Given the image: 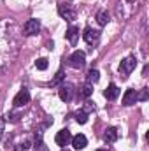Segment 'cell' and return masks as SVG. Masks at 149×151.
<instances>
[{
	"label": "cell",
	"mask_w": 149,
	"mask_h": 151,
	"mask_svg": "<svg viewBox=\"0 0 149 151\" xmlns=\"http://www.w3.org/2000/svg\"><path fill=\"white\" fill-rule=\"evenodd\" d=\"M135 67H137V58L135 56H126L119 65V74L123 77H126L128 74H132L135 70Z\"/></svg>",
	"instance_id": "1"
},
{
	"label": "cell",
	"mask_w": 149,
	"mask_h": 151,
	"mask_svg": "<svg viewBox=\"0 0 149 151\" xmlns=\"http://www.w3.org/2000/svg\"><path fill=\"white\" fill-rule=\"evenodd\" d=\"M58 14L63 19H67V21H74L75 16H77V11H75L74 5H70V4H60L58 5Z\"/></svg>",
	"instance_id": "2"
},
{
	"label": "cell",
	"mask_w": 149,
	"mask_h": 151,
	"mask_svg": "<svg viewBox=\"0 0 149 151\" xmlns=\"http://www.w3.org/2000/svg\"><path fill=\"white\" fill-rule=\"evenodd\" d=\"M84 62H86V55H84V51H74L72 55H70V58H69V65L72 67V69H82L84 67Z\"/></svg>",
	"instance_id": "3"
},
{
	"label": "cell",
	"mask_w": 149,
	"mask_h": 151,
	"mask_svg": "<svg viewBox=\"0 0 149 151\" xmlns=\"http://www.w3.org/2000/svg\"><path fill=\"white\" fill-rule=\"evenodd\" d=\"M28 102H30V93H28V90H27V88L19 90V91L16 93L14 100H12V104H14L16 107H23V106H27Z\"/></svg>",
	"instance_id": "4"
},
{
	"label": "cell",
	"mask_w": 149,
	"mask_h": 151,
	"mask_svg": "<svg viewBox=\"0 0 149 151\" xmlns=\"http://www.w3.org/2000/svg\"><path fill=\"white\" fill-rule=\"evenodd\" d=\"M39 30H40V23H39V19H35V18L28 19V21L23 25L25 35H35V34H39Z\"/></svg>",
	"instance_id": "5"
},
{
	"label": "cell",
	"mask_w": 149,
	"mask_h": 151,
	"mask_svg": "<svg viewBox=\"0 0 149 151\" xmlns=\"http://www.w3.org/2000/svg\"><path fill=\"white\" fill-rule=\"evenodd\" d=\"M58 95H60V99H62L63 102H69V100L72 99V95H74V86H72L70 83H63V84L60 86V90H58Z\"/></svg>",
	"instance_id": "6"
},
{
	"label": "cell",
	"mask_w": 149,
	"mask_h": 151,
	"mask_svg": "<svg viewBox=\"0 0 149 151\" xmlns=\"http://www.w3.org/2000/svg\"><path fill=\"white\" fill-rule=\"evenodd\" d=\"M82 39H84L86 44H97L98 39H100V32L88 27V28H84V32H82Z\"/></svg>",
	"instance_id": "7"
},
{
	"label": "cell",
	"mask_w": 149,
	"mask_h": 151,
	"mask_svg": "<svg viewBox=\"0 0 149 151\" xmlns=\"http://www.w3.org/2000/svg\"><path fill=\"white\" fill-rule=\"evenodd\" d=\"M70 139H72V135H70V132L67 130V128H63V130H60L58 134H56V137H54V141H56V144L58 146H69V142H70Z\"/></svg>",
	"instance_id": "8"
},
{
	"label": "cell",
	"mask_w": 149,
	"mask_h": 151,
	"mask_svg": "<svg viewBox=\"0 0 149 151\" xmlns=\"http://www.w3.org/2000/svg\"><path fill=\"white\" fill-rule=\"evenodd\" d=\"M70 142H72V146H74L75 150H84V148L88 146V139H86L84 134H77V135H74V137L70 139Z\"/></svg>",
	"instance_id": "9"
},
{
	"label": "cell",
	"mask_w": 149,
	"mask_h": 151,
	"mask_svg": "<svg viewBox=\"0 0 149 151\" xmlns=\"http://www.w3.org/2000/svg\"><path fill=\"white\" fill-rule=\"evenodd\" d=\"M135 102H137V90H133V88L126 90L123 95V106H133Z\"/></svg>",
	"instance_id": "10"
},
{
	"label": "cell",
	"mask_w": 149,
	"mask_h": 151,
	"mask_svg": "<svg viewBox=\"0 0 149 151\" xmlns=\"http://www.w3.org/2000/svg\"><path fill=\"white\" fill-rule=\"evenodd\" d=\"M67 40L72 44V46H75L77 44V39H79V28L77 27H74V25H70L69 28H67Z\"/></svg>",
	"instance_id": "11"
},
{
	"label": "cell",
	"mask_w": 149,
	"mask_h": 151,
	"mask_svg": "<svg viewBox=\"0 0 149 151\" xmlns=\"http://www.w3.org/2000/svg\"><path fill=\"white\" fill-rule=\"evenodd\" d=\"M117 95H119V88H117L114 83H111V84L107 86V90L104 91V97H105L107 100H116Z\"/></svg>",
	"instance_id": "12"
},
{
	"label": "cell",
	"mask_w": 149,
	"mask_h": 151,
	"mask_svg": "<svg viewBox=\"0 0 149 151\" xmlns=\"http://www.w3.org/2000/svg\"><path fill=\"white\" fill-rule=\"evenodd\" d=\"M104 141L109 142V144H112V142L117 141V130H116L114 127H111V128L105 130V134H104Z\"/></svg>",
	"instance_id": "13"
},
{
	"label": "cell",
	"mask_w": 149,
	"mask_h": 151,
	"mask_svg": "<svg viewBox=\"0 0 149 151\" xmlns=\"http://www.w3.org/2000/svg\"><path fill=\"white\" fill-rule=\"evenodd\" d=\"M97 21H98V25H100V27H105V25L111 21L109 12H107V11H98V12H97Z\"/></svg>",
	"instance_id": "14"
},
{
	"label": "cell",
	"mask_w": 149,
	"mask_h": 151,
	"mask_svg": "<svg viewBox=\"0 0 149 151\" xmlns=\"http://www.w3.org/2000/svg\"><path fill=\"white\" fill-rule=\"evenodd\" d=\"M91 93H93V84H91V83H86V84H82V88H81V95L88 99Z\"/></svg>",
	"instance_id": "15"
},
{
	"label": "cell",
	"mask_w": 149,
	"mask_h": 151,
	"mask_svg": "<svg viewBox=\"0 0 149 151\" xmlns=\"http://www.w3.org/2000/svg\"><path fill=\"white\" fill-rule=\"evenodd\" d=\"M98 79H100V72L91 69V70H90V74H88V83H91V84H93V83H97Z\"/></svg>",
	"instance_id": "16"
},
{
	"label": "cell",
	"mask_w": 149,
	"mask_h": 151,
	"mask_svg": "<svg viewBox=\"0 0 149 151\" xmlns=\"http://www.w3.org/2000/svg\"><path fill=\"white\" fill-rule=\"evenodd\" d=\"M75 121H77V123H81V125H84V123L88 121V113H84V111H79V113L75 114Z\"/></svg>",
	"instance_id": "17"
},
{
	"label": "cell",
	"mask_w": 149,
	"mask_h": 151,
	"mask_svg": "<svg viewBox=\"0 0 149 151\" xmlns=\"http://www.w3.org/2000/svg\"><path fill=\"white\" fill-rule=\"evenodd\" d=\"M35 67H37L39 70H46L47 69V60L46 58H39L37 62H35Z\"/></svg>",
	"instance_id": "18"
},
{
	"label": "cell",
	"mask_w": 149,
	"mask_h": 151,
	"mask_svg": "<svg viewBox=\"0 0 149 151\" xmlns=\"http://www.w3.org/2000/svg\"><path fill=\"white\" fill-rule=\"evenodd\" d=\"M148 99H149V93H148V90H146V88H144L140 93H137V102H139V100H140V102H146Z\"/></svg>",
	"instance_id": "19"
},
{
	"label": "cell",
	"mask_w": 149,
	"mask_h": 151,
	"mask_svg": "<svg viewBox=\"0 0 149 151\" xmlns=\"http://www.w3.org/2000/svg\"><path fill=\"white\" fill-rule=\"evenodd\" d=\"M34 151H49V148L42 141H39V142H35V146H34Z\"/></svg>",
	"instance_id": "20"
},
{
	"label": "cell",
	"mask_w": 149,
	"mask_h": 151,
	"mask_svg": "<svg viewBox=\"0 0 149 151\" xmlns=\"http://www.w3.org/2000/svg\"><path fill=\"white\" fill-rule=\"evenodd\" d=\"M7 119H9V121H12V123H16V121L19 119V114H18V113H11L9 116H7Z\"/></svg>",
	"instance_id": "21"
},
{
	"label": "cell",
	"mask_w": 149,
	"mask_h": 151,
	"mask_svg": "<svg viewBox=\"0 0 149 151\" xmlns=\"http://www.w3.org/2000/svg\"><path fill=\"white\" fill-rule=\"evenodd\" d=\"M62 77H63V74H62V72H58V74H56V77L53 79V84H56V83H58V81H60Z\"/></svg>",
	"instance_id": "22"
},
{
	"label": "cell",
	"mask_w": 149,
	"mask_h": 151,
	"mask_svg": "<svg viewBox=\"0 0 149 151\" xmlns=\"http://www.w3.org/2000/svg\"><path fill=\"white\" fill-rule=\"evenodd\" d=\"M97 151H107V150H97Z\"/></svg>",
	"instance_id": "23"
},
{
	"label": "cell",
	"mask_w": 149,
	"mask_h": 151,
	"mask_svg": "<svg viewBox=\"0 0 149 151\" xmlns=\"http://www.w3.org/2000/svg\"><path fill=\"white\" fill-rule=\"evenodd\" d=\"M62 151H69V150H62Z\"/></svg>",
	"instance_id": "24"
}]
</instances>
